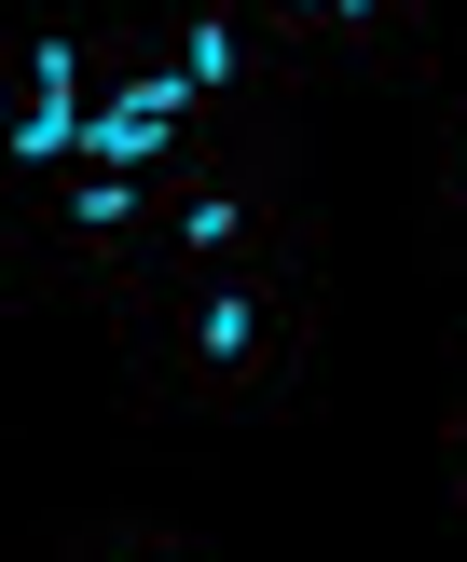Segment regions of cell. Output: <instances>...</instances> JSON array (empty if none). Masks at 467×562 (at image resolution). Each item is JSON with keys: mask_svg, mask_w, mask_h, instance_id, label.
Listing matches in <instances>:
<instances>
[{"mask_svg": "<svg viewBox=\"0 0 467 562\" xmlns=\"http://www.w3.org/2000/svg\"><path fill=\"white\" fill-rule=\"evenodd\" d=\"M316 261H234L165 274L124 316V398L137 412H289L316 371Z\"/></svg>", "mask_w": 467, "mask_h": 562, "instance_id": "cell-1", "label": "cell"}, {"mask_svg": "<svg viewBox=\"0 0 467 562\" xmlns=\"http://www.w3.org/2000/svg\"><path fill=\"white\" fill-rule=\"evenodd\" d=\"M14 302H97L110 329L165 289V179H110V165H69V179L14 192Z\"/></svg>", "mask_w": 467, "mask_h": 562, "instance_id": "cell-2", "label": "cell"}, {"mask_svg": "<svg viewBox=\"0 0 467 562\" xmlns=\"http://www.w3.org/2000/svg\"><path fill=\"white\" fill-rule=\"evenodd\" d=\"M316 220L289 192V137H220L192 179H165V274H234V261H302Z\"/></svg>", "mask_w": 467, "mask_h": 562, "instance_id": "cell-3", "label": "cell"}, {"mask_svg": "<svg viewBox=\"0 0 467 562\" xmlns=\"http://www.w3.org/2000/svg\"><path fill=\"white\" fill-rule=\"evenodd\" d=\"M137 42L179 69V97L207 110V137H275V124H289L302 55L275 42L247 0H152V27H137Z\"/></svg>", "mask_w": 467, "mask_h": 562, "instance_id": "cell-4", "label": "cell"}, {"mask_svg": "<svg viewBox=\"0 0 467 562\" xmlns=\"http://www.w3.org/2000/svg\"><path fill=\"white\" fill-rule=\"evenodd\" d=\"M330 55L371 82H426L440 42H426V0H330Z\"/></svg>", "mask_w": 467, "mask_h": 562, "instance_id": "cell-5", "label": "cell"}, {"mask_svg": "<svg viewBox=\"0 0 467 562\" xmlns=\"http://www.w3.org/2000/svg\"><path fill=\"white\" fill-rule=\"evenodd\" d=\"M42 562H220L207 536H165V521H69Z\"/></svg>", "mask_w": 467, "mask_h": 562, "instance_id": "cell-6", "label": "cell"}, {"mask_svg": "<svg viewBox=\"0 0 467 562\" xmlns=\"http://www.w3.org/2000/svg\"><path fill=\"white\" fill-rule=\"evenodd\" d=\"M426 206H440V234H467V97H440V151H426Z\"/></svg>", "mask_w": 467, "mask_h": 562, "instance_id": "cell-7", "label": "cell"}, {"mask_svg": "<svg viewBox=\"0 0 467 562\" xmlns=\"http://www.w3.org/2000/svg\"><path fill=\"white\" fill-rule=\"evenodd\" d=\"M247 14H262V27H275V42H289V55H302V69H316V55H330V0H247Z\"/></svg>", "mask_w": 467, "mask_h": 562, "instance_id": "cell-8", "label": "cell"}, {"mask_svg": "<svg viewBox=\"0 0 467 562\" xmlns=\"http://www.w3.org/2000/svg\"><path fill=\"white\" fill-rule=\"evenodd\" d=\"M440 467H454V508H467V371H454V398H440Z\"/></svg>", "mask_w": 467, "mask_h": 562, "instance_id": "cell-9", "label": "cell"}]
</instances>
